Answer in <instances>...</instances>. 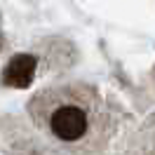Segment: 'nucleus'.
Segmentation results:
<instances>
[{"instance_id": "obj_1", "label": "nucleus", "mask_w": 155, "mask_h": 155, "mask_svg": "<svg viewBox=\"0 0 155 155\" xmlns=\"http://www.w3.org/2000/svg\"><path fill=\"white\" fill-rule=\"evenodd\" d=\"M33 122L57 143L89 148L104 141L108 115L104 101L85 85H61L42 89L31 101Z\"/></svg>"}, {"instance_id": "obj_2", "label": "nucleus", "mask_w": 155, "mask_h": 155, "mask_svg": "<svg viewBox=\"0 0 155 155\" xmlns=\"http://www.w3.org/2000/svg\"><path fill=\"white\" fill-rule=\"evenodd\" d=\"M35 66H38L35 57H31V54H17L2 68V82L10 85V87H17V89L28 87L33 82V75H35Z\"/></svg>"}, {"instance_id": "obj_3", "label": "nucleus", "mask_w": 155, "mask_h": 155, "mask_svg": "<svg viewBox=\"0 0 155 155\" xmlns=\"http://www.w3.org/2000/svg\"><path fill=\"white\" fill-rule=\"evenodd\" d=\"M0 47H2V35H0Z\"/></svg>"}]
</instances>
